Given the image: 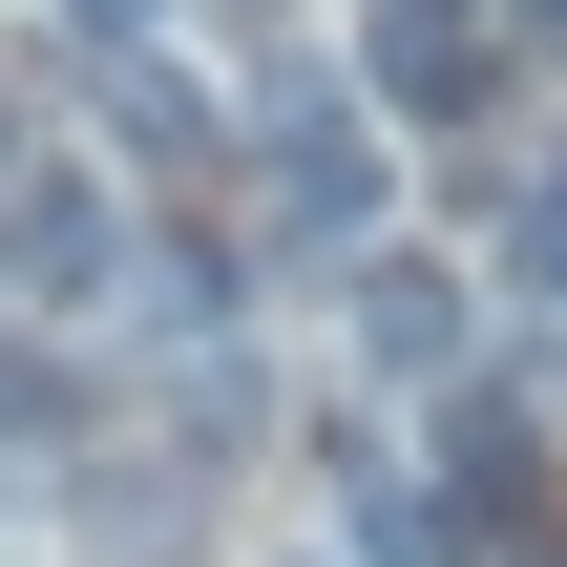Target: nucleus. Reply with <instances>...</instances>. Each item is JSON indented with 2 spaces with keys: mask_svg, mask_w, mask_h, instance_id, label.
<instances>
[{
  "mask_svg": "<svg viewBox=\"0 0 567 567\" xmlns=\"http://www.w3.org/2000/svg\"><path fill=\"white\" fill-rule=\"evenodd\" d=\"M358 358H379V379H463V358H484V295H463L442 252H358Z\"/></svg>",
  "mask_w": 567,
  "mask_h": 567,
  "instance_id": "3",
  "label": "nucleus"
},
{
  "mask_svg": "<svg viewBox=\"0 0 567 567\" xmlns=\"http://www.w3.org/2000/svg\"><path fill=\"white\" fill-rule=\"evenodd\" d=\"M442 463L484 484V526H526V484H547V442H526V400H463V421H442Z\"/></svg>",
  "mask_w": 567,
  "mask_h": 567,
  "instance_id": "6",
  "label": "nucleus"
},
{
  "mask_svg": "<svg viewBox=\"0 0 567 567\" xmlns=\"http://www.w3.org/2000/svg\"><path fill=\"white\" fill-rule=\"evenodd\" d=\"M21 168H42V147H21V105H0V189H21Z\"/></svg>",
  "mask_w": 567,
  "mask_h": 567,
  "instance_id": "9",
  "label": "nucleus"
},
{
  "mask_svg": "<svg viewBox=\"0 0 567 567\" xmlns=\"http://www.w3.org/2000/svg\"><path fill=\"white\" fill-rule=\"evenodd\" d=\"M105 274H126V189H105V168H63V147H42V168H21V189H0V295H21V316H84V295H105Z\"/></svg>",
  "mask_w": 567,
  "mask_h": 567,
  "instance_id": "1",
  "label": "nucleus"
},
{
  "mask_svg": "<svg viewBox=\"0 0 567 567\" xmlns=\"http://www.w3.org/2000/svg\"><path fill=\"white\" fill-rule=\"evenodd\" d=\"M189 147H210V84L168 42H126V168H189Z\"/></svg>",
  "mask_w": 567,
  "mask_h": 567,
  "instance_id": "5",
  "label": "nucleus"
},
{
  "mask_svg": "<svg viewBox=\"0 0 567 567\" xmlns=\"http://www.w3.org/2000/svg\"><path fill=\"white\" fill-rule=\"evenodd\" d=\"M484 84V0H400L379 21V105H463Z\"/></svg>",
  "mask_w": 567,
  "mask_h": 567,
  "instance_id": "4",
  "label": "nucleus"
},
{
  "mask_svg": "<svg viewBox=\"0 0 567 567\" xmlns=\"http://www.w3.org/2000/svg\"><path fill=\"white\" fill-rule=\"evenodd\" d=\"M63 442H84V421H63V379H42V358H21V337H0V463H21V484H42V463H63Z\"/></svg>",
  "mask_w": 567,
  "mask_h": 567,
  "instance_id": "7",
  "label": "nucleus"
},
{
  "mask_svg": "<svg viewBox=\"0 0 567 567\" xmlns=\"http://www.w3.org/2000/svg\"><path fill=\"white\" fill-rule=\"evenodd\" d=\"M63 21H84L105 63H126V42H168V0H63Z\"/></svg>",
  "mask_w": 567,
  "mask_h": 567,
  "instance_id": "8",
  "label": "nucleus"
},
{
  "mask_svg": "<svg viewBox=\"0 0 567 567\" xmlns=\"http://www.w3.org/2000/svg\"><path fill=\"white\" fill-rule=\"evenodd\" d=\"M526 567H567V547H526Z\"/></svg>",
  "mask_w": 567,
  "mask_h": 567,
  "instance_id": "10",
  "label": "nucleus"
},
{
  "mask_svg": "<svg viewBox=\"0 0 567 567\" xmlns=\"http://www.w3.org/2000/svg\"><path fill=\"white\" fill-rule=\"evenodd\" d=\"M252 231H274V252H358V231H379V147H358L337 105H295V126L252 147Z\"/></svg>",
  "mask_w": 567,
  "mask_h": 567,
  "instance_id": "2",
  "label": "nucleus"
}]
</instances>
